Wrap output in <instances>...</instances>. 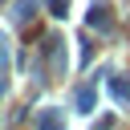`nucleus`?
<instances>
[{"instance_id": "f257e3e1", "label": "nucleus", "mask_w": 130, "mask_h": 130, "mask_svg": "<svg viewBox=\"0 0 130 130\" xmlns=\"http://www.w3.org/2000/svg\"><path fill=\"white\" fill-rule=\"evenodd\" d=\"M114 93H118L122 102H130V85H126V81H118V85H114Z\"/></svg>"}]
</instances>
